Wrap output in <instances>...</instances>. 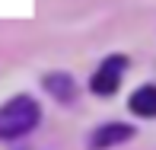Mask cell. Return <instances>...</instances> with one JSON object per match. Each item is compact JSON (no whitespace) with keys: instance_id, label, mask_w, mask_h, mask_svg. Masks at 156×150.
I'll use <instances>...</instances> for the list:
<instances>
[{"instance_id":"6da1fadb","label":"cell","mask_w":156,"mask_h":150,"mask_svg":"<svg viewBox=\"0 0 156 150\" xmlns=\"http://www.w3.org/2000/svg\"><path fill=\"white\" fill-rule=\"evenodd\" d=\"M38 118H41V112L35 105V99H29V96L10 99L6 105H0V137L3 141L23 137V134H29L38 125Z\"/></svg>"},{"instance_id":"7a4b0ae2","label":"cell","mask_w":156,"mask_h":150,"mask_svg":"<svg viewBox=\"0 0 156 150\" xmlns=\"http://www.w3.org/2000/svg\"><path fill=\"white\" fill-rule=\"evenodd\" d=\"M124 67H127L124 54H108V58L99 64V70L93 74V93H99V96H112V93L118 90V83H121Z\"/></svg>"},{"instance_id":"3957f363","label":"cell","mask_w":156,"mask_h":150,"mask_svg":"<svg viewBox=\"0 0 156 150\" xmlns=\"http://www.w3.org/2000/svg\"><path fill=\"white\" fill-rule=\"evenodd\" d=\"M131 134H134L131 125H102V128H96V134L89 137V147H93V150H105V147H112V144L127 141Z\"/></svg>"},{"instance_id":"277c9868","label":"cell","mask_w":156,"mask_h":150,"mask_svg":"<svg viewBox=\"0 0 156 150\" xmlns=\"http://www.w3.org/2000/svg\"><path fill=\"white\" fill-rule=\"evenodd\" d=\"M127 105H131L134 115H140V118H153V115H156V86H153V83L140 86L131 99H127Z\"/></svg>"},{"instance_id":"5b68a950","label":"cell","mask_w":156,"mask_h":150,"mask_svg":"<svg viewBox=\"0 0 156 150\" xmlns=\"http://www.w3.org/2000/svg\"><path fill=\"white\" fill-rule=\"evenodd\" d=\"M45 86H48V93H54L61 102H70V99L76 96V86H73V80H70L67 74H48Z\"/></svg>"}]
</instances>
